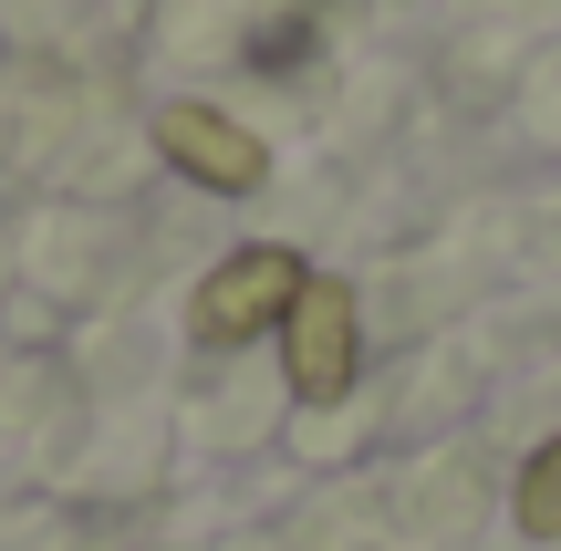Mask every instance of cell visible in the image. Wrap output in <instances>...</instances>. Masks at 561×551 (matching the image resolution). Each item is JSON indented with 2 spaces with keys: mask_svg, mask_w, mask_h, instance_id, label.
Returning <instances> with one entry per match:
<instances>
[{
  "mask_svg": "<svg viewBox=\"0 0 561 551\" xmlns=\"http://www.w3.org/2000/svg\"><path fill=\"white\" fill-rule=\"evenodd\" d=\"M312 282V271L291 261V250L280 240H261V250H229L219 271H208L198 282V312H187V323H198V344H250V333H271L280 312H291V291Z\"/></svg>",
  "mask_w": 561,
  "mask_h": 551,
  "instance_id": "cell-2",
  "label": "cell"
},
{
  "mask_svg": "<svg viewBox=\"0 0 561 551\" xmlns=\"http://www.w3.org/2000/svg\"><path fill=\"white\" fill-rule=\"evenodd\" d=\"M157 157L178 167V177L219 187V198H250V187L271 177V146L250 136L240 115H219V104H167L157 115Z\"/></svg>",
  "mask_w": 561,
  "mask_h": 551,
  "instance_id": "cell-3",
  "label": "cell"
},
{
  "mask_svg": "<svg viewBox=\"0 0 561 551\" xmlns=\"http://www.w3.org/2000/svg\"><path fill=\"white\" fill-rule=\"evenodd\" d=\"M510 510H520V531H530V541H561V437L520 469V500H510Z\"/></svg>",
  "mask_w": 561,
  "mask_h": 551,
  "instance_id": "cell-4",
  "label": "cell"
},
{
  "mask_svg": "<svg viewBox=\"0 0 561 551\" xmlns=\"http://www.w3.org/2000/svg\"><path fill=\"white\" fill-rule=\"evenodd\" d=\"M280 375H291L301 406H333V395L364 375V312H354L343 282L312 271V282L291 291V312H280Z\"/></svg>",
  "mask_w": 561,
  "mask_h": 551,
  "instance_id": "cell-1",
  "label": "cell"
}]
</instances>
